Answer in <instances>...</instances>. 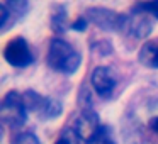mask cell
Listing matches in <instances>:
<instances>
[{"label": "cell", "mask_w": 158, "mask_h": 144, "mask_svg": "<svg viewBox=\"0 0 158 144\" xmlns=\"http://www.w3.org/2000/svg\"><path fill=\"white\" fill-rule=\"evenodd\" d=\"M139 61L148 68L158 70V39L148 41L139 49Z\"/></svg>", "instance_id": "8"}, {"label": "cell", "mask_w": 158, "mask_h": 144, "mask_svg": "<svg viewBox=\"0 0 158 144\" xmlns=\"http://www.w3.org/2000/svg\"><path fill=\"white\" fill-rule=\"evenodd\" d=\"M56 144H82V141L77 137V134L73 132V129H72V130L63 134V136L56 141Z\"/></svg>", "instance_id": "13"}, {"label": "cell", "mask_w": 158, "mask_h": 144, "mask_svg": "<svg viewBox=\"0 0 158 144\" xmlns=\"http://www.w3.org/2000/svg\"><path fill=\"white\" fill-rule=\"evenodd\" d=\"M4 58L9 65L15 68H26L34 61L31 46L24 38H12L4 48Z\"/></svg>", "instance_id": "3"}, {"label": "cell", "mask_w": 158, "mask_h": 144, "mask_svg": "<svg viewBox=\"0 0 158 144\" xmlns=\"http://www.w3.org/2000/svg\"><path fill=\"white\" fill-rule=\"evenodd\" d=\"M89 144H116V142H114V139H112V136H110L109 129L102 126V129L99 130V134H97V136L94 137Z\"/></svg>", "instance_id": "10"}, {"label": "cell", "mask_w": 158, "mask_h": 144, "mask_svg": "<svg viewBox=\"0 0 158 144\" xmlns=\"http://www.w3.org/2000/svg\"><path fill=\"white\" fill-rule=\"evenodd\" d=\"M136 10H143L144 14H151L158 19V2H146V4H138Z\"/></svg>", "instance_id": "12"}, {"label": "cell", "mask_w": 158, "mask_h": 144, "mask_svg": "<svg viewBox=\"0 0 158 144\" xmlns=\"http://www.w3.org/2000/svg\"><path fill=\"white\" fill-rule=\"evenodd\" d=\"M123 31H126L127 34L134 36V38H144L148 32L151 31V24L146 21L144 12L136 15H123Z\"/></svg>", "instance_id": "7"}, {"label": "cell", "mask_w": 158, "mask_h": 144, "mask_svg": "<svg viewBox=\"0 0 158 144\" xmlns=\"http://www.w3.org/2000/svg\"><path fill=\"white\" fill-rule=\"evenodd\" d=\"M2 120L10 127H19L27 119V105L24 95L19 92H9L2 100Z\"/></svg>", "instance_id": "2"}, {"label": "cell", "mask_w": 158, "mask_h": 144, "mask_svg": "<svg viewBox=\"0 0 158 144\" xmlns=\"http://www.w3.org/2000/svg\"><path fill=\"white\" fill-rule=\"evenodd\" d=\"M100 129H102V126L99 124V115L90 110L82 112V115L75 120V126H73V132L83 144H89L99 134Z\"/></svg>", "instance_id": "5"}, {"label": "cell", "mask_w": 158, "mask_h": 144, "mask_svg": "<svg viewBox=\"0 0 158 144\" xmlns=\"http://www.w3.org/2000/svg\"><path fill=\"white\" fill-rule=\"evenodd\" d=\"M80 63H82V54L70 42L60 38L51 39L48 48V65L55 71L72 75L78 70Z\"/></svg>", "instance_id": "1"}, {"label": "cell", "mask_w": 158, "mask_h": 144, "mask_svg": "<svg viewBox=\"0 0 158 144\" xmlns=\"http://www.w3.org/2000/svg\"><path fill=\"white\" fill-rule=\"evenodd\" d=\"M146 136L150 144H158V117H153V119L148 120Z\"/></svg>", "instance_id": "9"}, {"label": "cell", "mask_w": 158, "mask_h": 144, "mask_svg": "<svg viewBox=\"0 0 158 144\" xmlns=\"http://www.w3.org/2000/svg\"><path fill=\"white\" fill-rule=\"evenodd\" d=\"M14 144H41L34 132H22L15 137Z\"/></svg>", "instance_id": "11"}, {"label": "cell", "mask_w": 158, "mask_h": 144, "mask_svg": "<svg viewBox=\"0 0 158 144\" xmlns=\"http://www.w3.org/2000/svg\"><path fill=\"white\" fill-rule=\"evenodd\" d=\"M92 86L100 97H109L116 88V76L107 66H97L90 75Z\"/></svg>", "instance_id": "6"}, {"label": "cell", "mask_w": 158, "mask_h": 144, "mask_svg": "<svg viewBox=\"0 0 158 144\" xmlns=\"http://www.w3.org/2000/svg\"><path fill=\"white\" fill-rule=\"evenodd\" d=\"M24 100L26 105H27V110L34 112L41 119H53V117H58L61 114L60 102L49 98V97H43L36 92H31V90L24 93Z\"/></svg>", "instance_id": "4"}, {"label": "cell", "mask_w": 158, "mask_h": 144, "mask_svg": "<svg viewBox=\"0 0 158 144\" xmlns=\"http://www.w3.org/2000/svg\"><path fill=\"white\" fill-rule=\"evenodd\" d=\"M73 29H77V31H83V29H85V21H77L75 24H73Z\"/></svg>", "instance_id": "14"}]
</instances>
